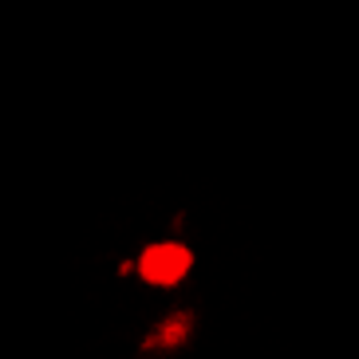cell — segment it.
<instances>
[{
  "label": "cell",
  "mask_w": 359,
  "mask_h": 359,
  "mask_svg": "<svg viewBox=\"0 0 359 359\" xmlns=\"http://www.w3.org/2000/svg\"><path fill=\"white\" fill-rule=\"evenodd\" d=\"M194 269V253L178 241H158V245H147L142 257H138V273L142 280L154 288H170L186 280V273Z\"/></svg>",
  "instance_id": "6da1fadb"
},
{
  "label": "cell",
  "mask_w": 359,
  "mask_h": 359,
  "mask_svg": "<svg viewBox=\"0 0 359 359\" xmlns=\"http://www.w3.org/2000/svg\"><path fill=\"white\" fill-rule=\"evenodd\" d=\"M190 332H194V316H190V312H170V316L154 327V336L147 339V348L178 351L182 344H190Z\"/></svg>",
  "instance_id": "7a4b0ae2"
}]
</instances>
